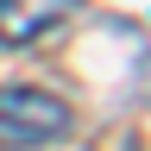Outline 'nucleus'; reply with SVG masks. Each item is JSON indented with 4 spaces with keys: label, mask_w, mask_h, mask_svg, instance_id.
<instances>
[{
    "label": "nucleus",
    "mask_w": 151,
    "mask_h": 151,
    "mask_svg": "<svg viewBox=\"0 0 151 151\" xmlns=\"http://www.w3.org/2000/svg\"><path fill=\"white\" fill-rule=\"evenodd\" d=\"M76 13V0H0V44H38Z\"/></svg>",
    "instance_id": "2"
},
{
    "label": "nucleus",
    "mask_w": 151,
    "mask_h": 151,
    "mask_svg": "<svg viewBox=\"0 0 151 151\" xmlns=\"http://www.w3.org/2000/svg\"><path fill=\"white\" fill-rule=\"evenodd\" d=\"M69 101L50 88H0V151H44L69 132Z\"/></svg>",
    "instance_id": "1"
}]
</instances>
